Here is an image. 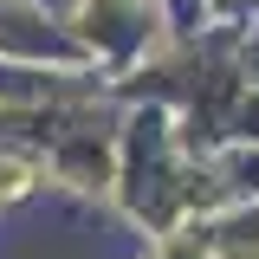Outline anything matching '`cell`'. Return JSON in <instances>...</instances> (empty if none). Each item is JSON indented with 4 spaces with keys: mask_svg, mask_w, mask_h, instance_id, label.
Segmentation results:
<instances>
[{
    "mask_svg": "<svg viewBox=\"0 0 259 259\" xmlns=\"http://www.w3.org/2000/svg\"><path fill=\"white\" fill-rule=\"evenodd\" d=\"M26 175H32L26 162H0V201H7V194H20V188H26Z\"/></svg>",
    "mask_w": 259,
    "mask_h": 259,
    "instance_id": "6da1fadb",
    "label": "cell"
}]
</instances>
